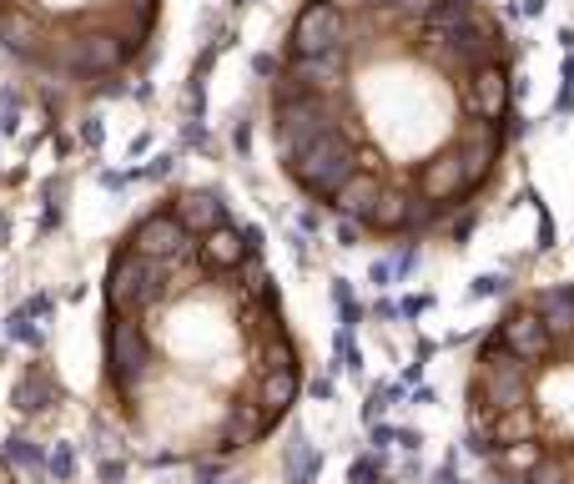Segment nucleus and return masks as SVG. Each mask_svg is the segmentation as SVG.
<instances>
[{
  "instance_id": "obj_1",
  "label": "nucleus",
  "mask_w": 574,
  "mask_h": 484,
  "mask_svg": "<svg viewBox=\"0 0 574 484\" xmlns=\"http://www.w3.org/2000/svg\"><path fill=\"white\" fill-rule=\"evenodd\" d=\"M277 177L388 253L464 242L519 142V46L489 0H298L267 71Z\"/></svg>"
},
{
  "instance_id": "obj_2",
  "label": "nucleus",
  "mask_w": 574,
  "mask_h": 484,
  "mask_svg": "<svg viewBox=\"0 0 574 484\" xmlns=\"http://www.w3.org/2000/svg\"><path fill=\"white\" fill-rule=\"evenodd\" d=\"M308 384L262 232L207 182L141 202L101 258L96 394L141 459L237 464Z\"/></svg>"
},
{
  "instance_id": "obj_3",
  "label": "nucleus",
  "mask_w": 574,
  "mask_h": 484,
  "mask_svg": "<svg viewBox=\"0 0 574 484\" xmlns=\"http://www.w3.org/2000/svg\"><path fill=\"white\" fill-rule=\"evenodd\" d=\"M464 439L494 484H574V283L514 293L469 348Z\"/></svg>"
},
{
  "instance_id": "obj_4",
  "label": "nucleus",
  "mask_w": 574,
  "mask_h": 484,
  "mask_svg": "<svg viewBox=\"0 0 574 484\" xmlns=\"http://www.w3.org/2000/svg\"><path fill=\"white\" fill-rule=\"evenodd\" d=\"M167 0H0V61L51 106H91L147 76Z\"/></svg>"
},
{
  "instance_id": "obj_5",
  "label": "nucleus",
  "mask_w": 574,
  "mask_h": 484,
  "mask_svg": "<svg viewBox=\"0 0 574 484\" xmlns=\"http://www.w3.org/2000/svg\"><path fill=\"white\" fill-rule=\"evenodd\" d=\"M0 484H21V474L11 469V459H6V454H0Z\"/></svg>"
}]
</instances>
